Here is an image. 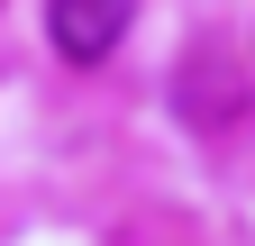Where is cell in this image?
<instances>
[{
	"label": "cell",
	"mask_w": 255,
	"mask_h": 246,
	"mask_svg": "<svg viewBox=\"0 0 255 246\" xmlns=\"http://www.w3.org/2000/svg\"><path fill=\"white\" fill-rule=\"evenodd\" d=\"M128 18H137V0H46V37L64 64H101L128 37Z\"/></svg>",
	"instance_id": "cell-1"
}]
</instances>
